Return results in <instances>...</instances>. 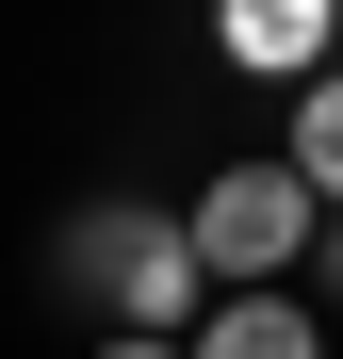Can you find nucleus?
<instances>
[{"mask_svg": "<svg viewBox=\"0 0 343 359\" xmlns=\"http://www.w3.org/2000/svg\"><path fill=\"white\" fill-rule=\"evenodd\" d=\"M98 359H196V327H114Z\"/></svg>", "mask_w": 343, "mask_h": 359, "instance_id": "423d86ee", "label": "nucleus"}, {"mask_svg": "<svg viewBox=\"0 0 343 359\" xmlns=\"http://www.w3.org/2000/svg\"><path fill=\"white\" fill-rule=\"evenodd\" d=\"M311 294H343V212H327V245H311Z\"/></svg>", "mask_w": 343, "mask_h": 359, "instance_id": "0eeeda50", "label": "nucleus"}, {"mask_svg": "<svg viewBox=\"0 0 343 359\" xmlns=\"http://www.w3.org/2000/svg\"><path fill=\"white\" fill-rule=\"evenodd\" d=\"M295 163L327 180V212H343V66H327V82H295Z\"/></svg>", "mask_w": 343, "mask_h": 359, "instance_id": "39448f33", "label": "nucleus"}, {"mask_svg": "<svg viewBox=\"0 0 343 359\" xmlns=\"http://www.w3.org/2000/svg\"><path fill=\"white\" fill-rule=\"evenodd\" d=\"M66 278L98 294L114 327H213V262H196V212H147V196H98L66 212Z\"/></svg>", "mask_w": 343, "mask_h": 359, "instance_id": "f257e3e1", "label": "nucleus"}, {"mask_svg": "<svg viewBox=\"0 0 343 359\" xmlns=\"http://www.w3.org/2000/svg\"><path fill=\"white\" fill-rule=\"evenodd\" d=\"M196 359H343V343L295 311V294H262V278H246V294H229V311L196 327Z\"/></svg>", "mask_w": 343, "mask_h": 359, "instance_id": "20e7f679", "label": "nucleus"}, {"mask_svg": "<svg viewBox=\"0 0 343 359\" xmlns=\"http://www.w3.org/2000/svg\"><path fill=\"white\" fill-rule=\"evenodd\" d=\"M327 33H343V0H213V49L246 82H327Z\"/></svg>", "mask_w": 343, "mask_h": 359, "instance_id": "7ed1b4c3", "label": "nucleus"}, {"mask_svg": "<svg viewBox=\"0 0 343 359\" xmlns=\"http://www.w3.org/2000/svg\"><path fill=\"white\" fill-rule=\"evenodd\" d=\"M327 245V180L278 147V163H229V180H196V262L246 294V278H295Z\"/></svg>", "mask_w": 343, "mask_h": 359, "instance_id": "f03ea898", "label": "nucleus"}]
</instances>
